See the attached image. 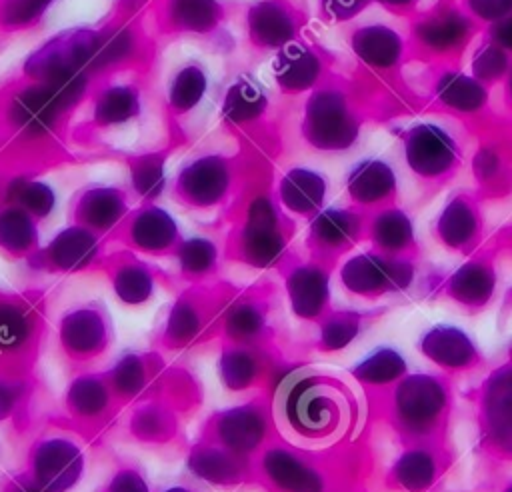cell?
<instances>
[{
	"label": "cell",
	"mask_w": 512,
	"mask_h": 492,
	"mask_svg": "<svg viewBox=\"0 0 512 492\" xmlns=\"http://www.w3.org/2000/svg\"><path fill=\"white\" fill-rule=\"evenodd\" d=\"M136 112H138V94L132 88H124V86L110 88L96 104V118L106 124L122 122L134 116Z\"/></svg>",
	"instance_id": "obj_28"
},
{
	"label": "cell",
	"mask_w": 512,
	"mask_h": 492,
	"mask_svg": "<svg viewBox=\"0 0 512 492\" xmlns=\"http://www.w3.org/2000/svg\"><path fill=\"white\" fill-rule=\"evenodd\" d=\"M218 338L226 344L274 346L268 304L258 298H238L228 302L220 318Z\"/></svg>",
	"instance_id": "obj_10"
},
{
	"label": "cell",
	"mask_w": 512,
	"mask_h": 492,
	"mask_svg": "<svg viewBox=\"0 0 512 492\" xmlns=\"http://www.w3.org/2000/svg\"><path fill=\"white\" fill-rule=\"evenodd\" d=\"M178 408L162 396H152L134 404L128 430L138 442L168 444L178 434Z\"/></svg>",
	"instance_id": "obj_14"
},
{
	"label": "cell",
	"mask_w": 512,
	"mask_h": 492,
	"mask_svg": "<svg viewBox=\"0 0 512 492\" xmlns=\"http://www.w3.org/2000/svg\"><path fill=\"white\" fill-rule=\"evenodd\" d=\"M132 180H134V188L144 198L158 196V192L162 190V184H164L162 164L156 160H140L132 170Z\"/></svg>",
	"instance_id": "obj_36"
},
{
	"label": "cell",
	"mask_w": 512,
	"mask_h": 492,
	"mask_svg": "<svg viewBox=\"0 0 512 492\" xmlns=\"http://www.w3.org/2000/svg\"><path fill=\"white\" fill-rule=\"evenodd\" d=\"M312 72V60L300 50H286L276 60V78L286 88H298L308 84Z\"/></svg>",
	"instance_id": "obj_31"
},
{
	"label": "cell",
	"mask_w": 512,
	"mask_h": 492,
	"mask_svg": "<svg viewBox=\"0 0 512 492\" xmlns=\"http://www.w3.org/2000/svg\"><path fill=\"white\" fill-rule=\"evenodd\" d=\"M176 256L186 276L200 278V276H206L216 266L218 250L210 240L190 238L178 246Z\"/></svg>",
	"instance_id": "obj_25"
},
{
	"label": "cell",
	"mask_w": 512,
	"mask_h": 492,
	"mask_svg": "<svg viewBox=\"0 0 512 492\" xmlns=\"http://www.w3.org/2000/svg\"><path fill=\"white\" fill-rule=\"evenodd\" d=\"M112 288L118 300L136 306L154 294V276L146 266L138 262H126L112 272Z\"/></svg>",
	"instance_id": "obj_22"
},
{
	"label": "cell",
	"mask_w": 512,
	"mask_h": 492,
	"mask_svg": "<svg viewBox=\"0 0 512 492\" xmlns=\"http://www.w3.org/2000/svg\"><path fill=\"white\" fill-rule=\"evenodd\" d=\"M162 492H198V490H194L190 486H170V488H166Z\"/></svg>",
	"instance_id": "obj_40"
},
{
	"label": "cell",
	"mask_w": 512,
	"mask_h": 492,
	"mask_svg": "<svg viewBox=\"0 0 512 492\" xmlns=\"http://www.w3.org/2000/svg\"><path fill=\"white\" fill-rule=\"evenodd\" d=\"M396 470H398V478L402 480V484L408 486L410 490L426 488L436 474V466H434L432 458L424 452L406 454L402 458V462H398Z\"/></svg>",
	"instance_id": "obj_33"
},
{
	"label": "cell",
	"mask_w": 512,
	"mask_h": 492,
	"mask_svg": "<svg viewBox=\"0 0 512 492\" xmlns=\"http://www.w3.org/2000/svg\"><path fill=\"white\" fill-rule=\"evenodd\" d=\"M38 232L32 216L22 208H8L0 214V248L22 256L36 248Z\"/></svg>",
	"instance_id": "obj_21"
},
{
	"label": "cell",
	"mask_w": 512,
	"mask_h": 492,
	"mask_svg": "<svg viewBox=\"0 0 512 492\" xmlns=\"http://www.w3.org/2000/svg\"><path fill=\"white\" fill-rule=\"evenodd\" d=\"M206 90V76L198 66H186L172 82L170 100L178 108H192Z\"/></svg>",
	"instance_id": "obj_30"
},
{
	"label": "cell",
	"mask_w": 512,
	"mask_h": 492,
	"mask_svg": "<svg viewBox=\"0 0 512 492\" xmlns=\"http://www.w3.org/2000/svg\"><path fill=\"white\" fill-rule=\"evenodd\" d=\"M102 492H150L144 472L136 464H122Z\"/></svg>",
	"instance_id": "obj_37"
},
{
	"label": "cell",
	"mask_w": 512,
	"mask_h": 492,
	"mask_svg": "<svg viewBox=\"0 0 512 492\" xmlns=\"http://www.w3.org/2000/svg\"><path fill=\"white\" fill-rule=\"evenodd\" d=\"M174 16L178 24L192 30H206L214 24L218 16V6L214 0H176Z\"/></svg>",
	"instance_id": "obj_32"
},
{
	"label": "cell",
	"mask_w": 512,
	"mask_h": 492,
	"mask_svg": "<svg viewBox=\"0 0 512 492\" xmlns=\"http://www.w3.org/2000/svg\"><path fill=\"white\" fill-rule=\"evenodd\" d=\"M406 368L404 360L394 352V350H376L370 358L360 362L352 374L360 382H370V384H380L396 378L402 374Z\"/></svg>",
	"instance_id": "obj_27"
},
{
	"label": "cell",
	"mask_w": 512,
	"mask_h": 492,
	"mask_svg": "<svg viewBox=\"0 0 512 492\" xmlns=\"http://www.w3.org/2000/svg\"><path fill=\"white\" fill-rule=\"evenodd\" d=\"M128 236L138 250L150 252V254H162L176 246L178 226L168 212H164L162 208L150 206L140 210L132 218Z\"/></svg>",
	"instance_id": "obj_17"
},
{
	"label": "cell",
	"mask_w": 512,
	"mask_h": 492,
	"mask_svg": "<svg viewBox=\"0 0 512 492\" xmlns=\"http://www.w3.org/2000/svg\"><path fill=\"white\" fill-rule=\"evenodd\" d=\"M24 470L44 490L68 492L84 474V450L68 436H44L30 446Z\"/></svg>",
	"instance_id": "obj_6"
},
{
	"label": "cell",
	"mask_w": 512,
	"mask_h": 492,
	"mask_svg": "<svg viewBox=\"0 0 512 492\" xmlns=\"http://www.w3.org/2000/svg\"><path fill=\"white\" fill-rule=\"evenodd\" d=\"M292 312L302 320H316L322 316L328 300L326 276L310 266L292 270L286 280Z\"/></svg>",
	"instance_id": "obj_18"
},
{
	"label": "cell",
	"mask_w": 512,
	"mask_h": 492,
	"mask_svg": "<svg viewBox=\"0 0 512 492\" xmlns=\"http://www.w3.org/2000/svg\"><path fill=\"white\" fill-rule=\"evenodd\" d=\"M272 402L278 434L312 444L342 436L354 420L350 390L322 372L282 380Z\"/></svg>",
	"instance_id": "obj_1"
},
{
	"label": "cell",
	"mask_w": 512,
	"mask_h": 492,
	"mask_svg": "<svg viewBox=\"0 0 512 492\" xmlns=\"http://www.w3.org/2000/svg\"><path fill=\"white\" fill-rule=\"evenodd\" d=\"M0 492H48V490H44L38 482H34V478L26 470H20L2 480Z\"/></svg>",
	"instance_id": "obj_38"
},
{
	"label": "cell",
	"mask_w": 512,
	"mask_h": 492,
	"mask_svg": "<svg viewBox=\"0 0 512 492\" xmlns=\"http://www.w3.org/2000/svg\"><path fill=\"white\" fill-rule=\"evenodd\" d=\"M50 0H20L16 4V8H10V12H16L18 18L16 20H28L32 18L38 10H42Z\"/></svg>",
	"instance_id": "obj_39"
},
{
	"label": "cell",
	"mask_w": 512,
	"mask_h": 492,
	"mask_svg": "<svg viewBox=\"0 0 512 492\" xmlns=\"http://www.w3.org/2000/svg\"><path fill=\"white\" fill-rule=\"evenodd\" d=\"M126 212V198L116 188H92L88 190L76 206L78 226L88 230H108Z\"/></svg>",
	"instance_id": "obj_19"
},
{
	"label": "cell",
	"mask_w": 512,
	"mask_h": 492,
	"mask_svg": "<svg viewBox=\"0 0 512 492\" xmlns=\"http://www.w3.org/2000/svg\"><path fill=\"white\" fill-rule=\"evenodd\" d=\"M34 378H0V422H26Z\"/></svg>",
	"instance_id": "obj_23"
},
{
	"label": "cell",
	"mask_w": 512,
	"mask_h": 492,
	"mask_svg": "<svg viewBox=\"0 0 512 492\" xmlns=\"http://www.w3.org/2000/svg\"><path fill=\"white\" fill-rule=\"evenodd\" d=\"M422 350L428 358L442 366H470L476 360V350L468 336L456 328L438 326L422 340Z\"/></svg>",
	"instance_id": "obj_20"
},
{
	"label": "cell",
	"mask_w": 512,
	"mask_h": 492,
	"mask_svg": "<svg viewBox=\"0 0 512 492\" xmlns=\"http://www.w3.org/2000/svg\"><path fill=\"white\" fill-rule=\"evenodd\" d=\"M16 202L20 204L18 208L26 210L30 216L44 218L50 214L54 206V194L46 184L40 182H26L16 188Z\"/></svg>",
	"instance_id": "obj_35"
},
{
	"label": "cell",
	"mask_w": 512,
	"mask_h": 492,
	"mask_svg": "<svg viewBox=\"0 0 512 492\" xmlns=\"http://www.w3.org/2000/svg\"><path fill=\"white\" fill-rule=\"evenodd\" d=\"M106 374L120 406L124 408L126 404H136L156 396L162 388L166 370L162 358L156 352H148L126 354Z\"/></svg>",
	"instance_id": "obj_9"
},
{
	"label": "cell",
	"mask_w": 512,
	"mask_h": 492,
	"mask_svg": "<svg viewBox=\"0 0 512 492\" xmlns=\"http://www.w3.org/2000/svg\"><path fill=\"white\" fill-rule=\"evenodd\" d=\"M446 396L442 386L430 376H414L400 388L398 420L410 430L434 428L444 412Z\"/></svg>",
	"instance_id": "obj_13"
},
{
	"label": "cell",
	"mask_w": 512,
	"mask_h": 492,
	"mask_svg": "<svg viewBox=\"0 0 512 492\" xmlns=\"http://www.w3.org/2000/svg\"><path fill=\"white\" fill-rule=\"evenodd\" d=\"M250 28L262 44H282L290 32L286 16L274 4H262L250 12Z\"/></svg>",
	"instance_id": "obj_26"
},
{
	"label": "cell",
	"mask_w": 512,
	"mask_h": 492,
	"mask_svg": "<svg viewBox=\"0 0 512 492\" xmlns=\"http://www.w3.org/2000/svg\"><path fill=\"white\" fill-rule=\"evenodd\" d=\"M228 304L216 306L206 298L186 294L178 298L158 334V344L164 350H184L204 340L218 336L220 318Z\"/></svg>",
	"instance_id": "obj_8"
},
{
	"label": "cell",
	"mask_w": 512,
	"mask_h": 492,
	"mask_svg": "<svg viewBox=\"0 0 512 492\" xmlns=\"http://www.w3.org/2000/svg\"><path fill=\"white\" fill-rule=\"evenodd\" d=\"M276 434L272 396L258 392L252 400L210 414L202 424L200 440L254 460Z\"/></svg>",
	"instance_id": "obj_2"
},
{
	"label": "cell",
	"mask_w": 512,
	"mask_h": 492,
	"mask_svg": "<svg viewBox=\"0 0 512 492\" xmlns=\"http://www.w3.org/2000/svg\"><path fill=\"white\" fill-rule=\"evenodd\" d=\"M282 200L294 212H310L322 200V182L308 172H292L282 182Z\"/></svg>",
	"instance_id": "obj_24"
},
{
	"label": "cell",
	"mask_w": 512,
	"mask_h": 492,
	"mask_svg": "<svg viewBox=\"0 0 512 492\" xmlns=\"http://www.w3.org/2000/svg\"><path fill=\"white\" fill-rule=\"evenodd\" d=\"M284 248L278 218L268 200L252 202L246 226L240 234V258L252 266H270Z\"/></svg>",
	"instance_id": "obj_11"
},
{
	"label": "cell",
	"mask_w": 512,
	"mask_h": 492,
	"mask_svg": "<svg viewBox=\"0 0 512 492\" xmlns=\"http://www.w3.org/2000/svg\"><path fill=\"white\" fill-rule=\"evenodd\" d=\"M98 254V240L92 230L84 226H70L62 230L44 250V262L60 272H76L94 262Z\"/></svg>",
	"instance_id": "obj_16"
},
{
	"label": "cell",
	"mask_w": 512,
	"mask_h": 492,
	"mask_svg": "<svg viewBox=\"0 0 512 492\" xmlns=\"http://www.w3.org/2000/svg\"><path fill=\"white\" fill-rule=\"evenodd\" d=\"M274 346H242L222 342L218 372L222 384L230 392H268V386L278 388L282 382Z\"/></svg>",
	"instance_id": "obj_7"
},
{
	"label": "cell",
	"mask_w": 512,
	"mask_h": 492,
	"mask_svg": "<svg viewBox=\"0 0 512 492\" xmlns=\"http://www.w3.org/2000/svg\"><path fill=\"white\" fill-rule=\"evenodd\" d=\"M358 332V318L352 314H336L334 318H326L320 330L318 348L322 350H338L348 344Z\"/></svg>",
	"instance_id": "obj_34"
},
{
	"label": "cell",
	"mask_w": 512,
	"mask_h": 492,
	"mask_svg": "<svg viewBox=\"0 0 512 492\" xmlns=\"http://www.w3.org/2000/svg\"><path fill=\"white\" fill-rule=\"evenodd\" d=\"M264 106V96L260 90L250 84V82H238L236 86L230 88L226 102H224V112L230 120L244 122L254 118Z\"/></svg>",
	"instance_id": "obj_29"
},
{
	"label": "cell",
	"mask_w": 512,
	"mask_h": 492,
	"mask_svg": "<svg viewBox=\"0 0 512 492\" xmlns=\"http://www.w3.org/2000/svg\"><path fill=\"white\" fill-rule=\"evenodd\" d=\"M64 410L70 426L92 440L108 428L122 406L106 372H80L66 388Z\"/></svg>",
	"instance_id": "obj_5"
},
{
	"label": "cell",
	"mask_w": 512,
	"mask_h": 492,
	"mask_svg": "<svg viewBox=\"0 0 512 492\" xmlns=\"http://www.w3.org/2000/svg\"><path fill=\"white\" fill-rule=\"evenodd\" d=\"M114 330L106 308L86 302L68 310L58 324V352L74 370L82 372L100 360L112 346Z\"/></svg>",
	"instance_id": "obj_4"
},
{
	"label": "cell",
	"mask_w": 512,
	"mask_h": 492,
	"mask_svg": "<svg viewBox=\"0 0 512 492\" xmlns=\"http://www.w3.org/2000/svg\"><path fill=\"white\" fill-rule=\"evenodd\" d=\"M228 186V174L220 160L202 158L182 170L178 178L180 196L194 206H212L220 202Z\"/></svg>",
	"instance_id": "obj_15"
},
{
	"label": "cell",
	"mask_w": 512,
	"mask_h": 492,
	"mask_svg": "<svg viewBox=\"0 0 512 492\" xmlns=\"http://www.w3.org/2000/svg\"><path fill=\"white\" fill-rule=\"evenodd\" d=\"M188 468L200 480L216 486L254 484V460L200 438L188 452Z\"/></svg>",
	"instance_id": "obj_12"
},
{
	"label": "cell",
	"mask_w": 512,
	"mask_h": 492,
	"mask_svg": "<svg viewBox=\"0 0 512 492\" xmlns=\"http://www.w3.org/2000/svg\"><path fill=\"white\" fill-rule=\"evenodd\" d=\"M44 334L42 302L0 294V378H32Z\"/></svg>",
	"instance_id": "obj_3"
}]
</instances>
